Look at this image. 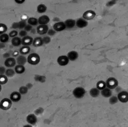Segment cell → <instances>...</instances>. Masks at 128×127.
Segmentation results:
<instances>
[{"mask_svg": "<svg viewBox=\"0 0 128 127\" xmlns=\"http://www.w3.org/2000/svg\"><path fill=\"white\" fill-rule=\"evenodd\" d=\"M30 51V46H23V47H22L20 49L19 52L22 55H26L29 54Z\"/></svg>", "mask_w": 128, "mask_h": 127, "instance_id": "24", "label": "cell"}, {"mask_svg": "<svg viewBox=\"0 0 128 127\" xmlns=\"http://www.w3.org/2000/svg\"><path fill=\"white\" fill-rule=\"evenodd\" d=\"M27 34H28L27 32H26V30H20V31L19 33V36L20 37H22V38H23V37L27 36Z\"/></svg>", "mask_w": 128, "mask_h": 127, "instance_id": "38", "label": "cell"}, {"mask_svg": "<svg viewBox=\"0 0 128 127\" xmlns=\"http://www.w3.org/2000/svg\"><path fill=\"white\" fill-rule=\"evenodd\" d=\"M118 102V97H117V96H111V97H110L109 100V102L110 104L111 105L116 104Z\"/></svg>", "mask_w": 128, "mask_h": 127, "instance_id": "35", "label": "cell"}, {"mask_svg": "<svg viewBox=\"0 0 128 127\" xmlns=\"http://www.w3.org/2000/svg\"><path fill=\"white\" fill-rule=\"evenodd\" d=\"M16 62L18 64V65H24L27 62V58L24 55H19L17 57Z\"/></svg>", "mask_w": 128, "mask_h": 127, "instance_id": "17", "label": "cell"}, {"mask_svg": "<svg viewBox=\"0 0 128 127\" xmlns=\"http://www.w3.org/2000/svg\"><path fill=\"white\" fill-rule=\"evenodd\" d=\"M33 41H34V39L32 37L27 36L22 39V45L26 46H30V45L32 44Z\"/></svg>", "mask_w": 128, "mask_h": 127, "instance_id": "13", "label": "cell"}, {"mask_svg": "<svg viewBox=\"0 0 128 127\" xmlns=\"http://www.w3.org/2000/svg\"><path fill=\"white\" fill-rule=\"evenodd\" d=\"M15 1L18 3L22 4V3H23L24 1H25V0H15Z\"/></svg>", "mask_w": 128, "mask_h": 127, "instance_id": "45", "label": "cell"}, {"mask_svg": "<svg viewBox=\"0 0 128 127\" xmlns=\"http://www.w3.org/2000/svg\"><path fill=\"white\" fill-rule=\"evenodd\" d=\"M12 56L14 57H18L19 56V52L18 51H15L12 53Z\"/></svg>", "mask_w": 128, "mask_h": 127, "instance_id": "44", "label": "cell"}, {"mask_svg": "<svg viewBox=\"0 0 128 127\" xmlns=\"http://www.w3.org/2000/svg\"><path fill=\"white\" fill-rule=\"evenodd\" d=\"M2 85H1L0 84V92H1V90H2Z\"/></svg>", "mask_w": 128, "mask_h": 127, "instance_id": "50", "label": "cell"}, {"mask_svg": "<svg viewBox=\"0 0 128 127\" xmlns=\"http://www.w3.org/2000/svg\"><path fill=\"white\" fill-rule=\"evenodd\" d=\"M66 27L65 24L62 21L56 22L53 25V29L56 32H61L66 29Z\"/></svg>", "mask_w": 128, "mask_h": 127, "instance_id": "6", "label": "cell"}, {"mask_svg": "<svg viewBox=\"0 0 128 127\" xmlns=\"http://www.w3.org/2000/svg\"><path fill=\"white\" fill-rule=\"evenodd\" d=\"M6 70V68L4 66H0V75H4V74H5Z\"/></svg>", "mask_w": 128, "mask_h": 127, "instance_id": "41", "label": "cell"}, {"mask_svg": "<svg viewBox=\"0 0 128 127\" xmlns=\"http://www.w3.org/2000/svg\"><path fill=\"white\" fill-rule=\"evenodd\" d=\"M96 14L95 11L92 10H88L83 14L82 18L85 19L86 20H89L94 19L96 16Z\"/></svg>", "mask_w": 128, "mask_h": 127, "instance_id": "7", "label": "cell"}, {"mask_svg": "<svg viewBox=\"0 0 128 127\" xmlns=\"http://www.w3.org/2000/svg\"><path fill=\"white\" fill-rule=\"evenodd\" d=\"M12 105V101L10 98H4L0 102V109L3 110H8L11 108Z\"/></svg>", "mask_w": 128, "mask_h": 127, "instance_id": "2", "label": "cell"}, {"mask_svg": "<svg viewBox=\"0 0 128 127\" xmlns=\"http://www.w3.org/2000/svg\"><path fill=\"white\" fill-rule=\"evenodd\" d=\"M49 21L50 18L48 15H42L38 19V23L40 25H47Z\"/></svg>", "mask_w": 128, "mask_h": 127, "instance_id": "14", "label": "cell"}, {"mask_svg": "<svg viewBox=\"0 0 128 127\" xmlns=\"http://www.w3.org/2000/svg\"><path fill=\"white\" fill-rule=\"evenodd\" d=\"M26 120H27V122L29 123V124L30 125L35 124L37 121L36 116L34 114H30L28 115L27 117V118H26Z\"/></svg>", "mask_w": 128, "mask_h": 127, "instance_id": "16", "label": "cell"}, {"mask_svg": "<svg viewBox=\"0 0 128 127\" xmlns=\"http://www.w3.org/2000/svg\"><path fill=\"white\" fill-rule=\"evenodd\" d=\"M16 60L14 58H8L6 59L5 61V63H4V64H5V66L8 67H12L15 66L16 65Z\"/></svg>", "mask_w": 128, "mask_h": 127, "instance_id": "12", "label": "cell"}, {"mask_svg": "<svg viewBox=\"0 0 128 127\" xmlns=\"http://www.w3.org/2000/svg\"><path fill=\"white\" fill-rule=\"evenodd\" d=\"M18 34V32L16 30H12V32H10L8 34V36L11 38H14V37H17Z\"/></svg>", "mask_w": 128, "mask_h": 127, "instance_id": "37", "label": "cell"}, {"mask_svg": "<svg viewBox=\"0 0 128 127\" xmlns=\"http://www.w3.org/2000/svg\"><path fill=\"white\" fill-rule=\"evenodd\" d=\"M5 75L7 77H12L14 76L15 74V71L12 68H8L7 70H6L5 71Z\"/></svg>", "mask_w": 128, "mask_h": 127, "instance_id": "29", "label": "cell"}, {"mask_svg": "<svg viewBox=\"0 0 128 127\" xmlns=\"http://www.w3.org/2000/svg\"><path fill=\"white\" fill-rule=\"evenodd\" d=\"M28 91V89L26 86H22L19 89V92L21 94V95H26Z\"/></svg>", "mask_w": 128, "mask_h": 127, "instance_id": "34", "label": "cell"}, {"mask_svg": "<svg viewBox=\"0 0 128 127\" xmlns=\"http://www.w3.org/2000/svg\"><path fill=\"white\" fill-rule=\"evenodd\" d=\"M42 42H43V44H48V43H49L51 42L50 37L48 36L44 37L42 38Z\"/></svg>", "mask_w": 128, "mask_h": 127, "instance_id": "36", "label": "cell"}, {"mask_svg": "<svg viewBox=\"0 0 128 127\" xmlns=\"http://www.w3.org/2000/svg\"><path fill=\"white\" fill-rule=\"evenodd\" d=\"M69 61L70 60L67 58V56L65 55L60 56L57 59V62H58V64L63 66L67 65L69 63Z\"/></svg>", "mask_w": 128, "mask_h": 127, "instance_id": "9", "label": "cell"}, {"mask_svg": "<svg viewBox=\"0 0 128 127\" xmlns=\"http://www.w3.org/2000/svg\"><path fill=\"white\" fill-rule=\"evenodd\" d=\"M8 39H9L8 34L6 33H4L0 35V42H1V43H7L8 41Z\"/></svg>", "mask_w": 128, "mask_h": 127, "instance_id": "28", "label": "cell"}, {"mask_svg": "<svg viewBox=\"0 0 128 127\" xmlns=\"http://www.w3.org/2000/svg\"><path fill=\"white\" fill-rule=\"evenodd\" d=\"M56 31H55L53 29H48V33H47V34L50 36H53L55 34H56Z\"/></svg>", "mask_w": 128, "mask_h": 127, "instance_id": "39", "label": "cell"}, {"mask_svg": "<svg viewBox=\"0 0 128 127\" xmlns=\"http://www.w3.org/2000/svg\"><path fill=\"white\" fill-rule=\"evenodd\" d=\"M32 45L34 47H40L43 45V42H42V38L41 37H37L36 38L34 39L33 41Z\"/></svg>", "mask_w": 128, "mask_h": 127, "instance_id": "19", "label": "cell"}, {"mask_svg": "<svg viewBox=\"0 0 128 127\" xmlns=\"http://www.w3.org/2000/svg\"><path fill=\"white\" fill-rule=\"evenodd\" d=\"M26 87H27V88L29 89H30V88H32V87H33V85L31 84V83H28V84L26 85Z\"/></svg>", "mask_w": 128, "mask_h": 127, "instance_id": "47", "label": "cell"}, {"mask_svg": "<svg viewBox=\"0 0 128 127\" xmlns=\"http://www.w3.org/2000/svg\"><path fill=\"white\" fill-rule=\"evenodd\" d=\"M86 91L82 87H77L73 91V95L76 98H81L85 96Z\"/></svg>", "mask_w": 128, "mask_h": 127, "instance_id": "3", "label": "cell"}, {"mask_svg": "<svg viewBox=\"0 0 128 127\" xmlns=\"http://www.w3.org/2000/svg\"><path fill=\"white\" fill-rule=\"evenodd\" d=\"M27 25V22H26V20H21L19 22H14L12 23V29H24L25 27Z\"/></svg>", "mask_w": 128, "mask_h": 127, "instance_id": "5", "label": "cell"}, {"mask_svg": "<svg viewBox=\"0 0 128 127\" xmlns=\"http://www.w3.org/2000/svg\"><path fill=\"white\" fill-rule=\"evenodd\" d=\"M10 54L8 53V52H6V53L4 54L3 55V58H5V59H8V58H10Z\"/></svg>", "mask_w": 128, "mask_h": 127, "instance_id": "43", "label": "cell"}, {"mask_svg": "<svg viewBox=\"0 0 128 127\" xmlns=\"http://www.w3.org/2000/svg\"><path fill=\"white\" fill-rule=\"evenodd\" d=\"M101 94L104 97H110L112 96V92L110 89L106 87L102 90H101Z\"/></svg>", "mask_w": 128, "mask_h": 127, "instance_id": "21", "label": "cell"}, {"mask_svg": "<svg viewBox=\"0 0 128 127\" xmlns=\"http://www.w3.org/2000/svg\"><path fill=\"white\" fill-rule=\"evenodd\" d=\"M46 10H47V7L44 4H40L37 7V11L40 14L45 12Z\"/></svg>", "mask_w": 128, "mask_h": 127, "instance_id": "27", "label": "cell"}, {"mask_svg": "<svg viewBox=\"0 0 128 127\" xmlns=\"http://www.w3.org/2000/svg\"><path fill=\"white\" fill-rule=\"evenodd\" d=\"M6 46V45L5 43H1V42H0V49H2L4 48H5Z\"/></svg>", "mask_w": 128, "mask_h": 127, "instance_id": "46", "label": "cell"}, {"mask_svg": "<svg viewBox=\"0 0 128 127\" xmlns=\"http://www.w3.org/2000/svg\"><path fill=\"white\" fill-rule=\"evenodd\" d=\"M8 82V78L5 74L4 75H0V84L4 85L5 84Z\"/></svg>", "mask_w": 128, "mask_h": 127, "instance_id": "32", "label": "cell"}, {"mask_svg": "<svg viewBox=\"0 0 128 127\" xmlns=\"http://www.w3.org/2000/svg\"><path fill=\"white\" fill-rule=\"evenodd\" d=\"M23 127H32L30 124H27V125H25Z\"/></svg>", "mask_w": 128, "mask_h": 127, "instance_id": "48", "label": "cell"}, {"mask_svg": "<svg viewBox=\"0 0 128 127\" xmlns=\"http://www.w3.org/2000/svg\"><path fill=\"white\" fill-rule=\"evenodd\" d=\"M7 25L4 23H0V35L5 33V32L7 31Z\"/></svg>", "mask_w": 128, "mask_h": 127, "instance_id": "33", "label": "cell"}, {"mask_svg": "<svg viewBox=\"0 0 128 127\" xmlns=\"http://www.w3.org/2000/svg\"><path fill=\"white\" fill-rule=\"evenodd\" d=\"M36 30H35V29H32V30H31V32H32V33H35V32H36Z\"/></svg>", "mask_w": 128, "mask_h": 127, "instance_id": "49", "label": "cell"}, {"mask_svg": "<svg viewBox=\"0 0 128 127\" xmlns=\"http://www.w3.org/2000/svg\"><path fill=\"white\" fill-rule=\"evenodd\" d=\"M112 1H116V0H112Z\"/></svg>", "mask_w": 128, "mask_h": 127, "instance_id": "51", "label": "cell"}, {"mask_svg": "<svg viewBox=\"0 0 128 127\" xmlns=\"http://www.w3.org/2000/svg\"><path fill=\"white\" fill-rule=\"evenodd\" d=\"M64 24L66 28H72L76 25V21L74 19H69L66 20L64 22Z\"/></svg>", "mask_w": 128, "mask_h": 127, "instance_id": "20", "label": "cell"}, {"mask_svg": "<svg viewBox=\"0 0 128 127\" xmlns=\"http://www.w3.org/2000/svg\"><path fill=\"white\" fill-rule=\"evenodd\" d=\"M14 70L15 71V73L21 74L24 73V71L26 70V68L24 66V65H17L16 66H15Z\"/></svg>", "mask_w": 128, "mask_h": 127, "instance_id": "23", "label": "cell"}, {"mask_svg": "<svg viewBox=\"0 0 128 127\" xmlns=\"http://www.w3.org/2000/svg\"><path fill=\"white\" fill-rule=\"evenodd\" d=\"M34 80L37 81V82L44 83V82H45L46 77L45 76H43V75H36L34 76Z\"/></svg>", "mask_w": 128, "mask_h": 127, "instance_id": "31", "label": "cell"}, {"mask_svg": "<svg viewBox=\"0 0 128 127\" xmlns=\"http://www.w3.org/2000/svg\"><path fill=\"white\" fill-rule=\"evenodd\" d=\"M22 98V95L19 92H13L10 96V99L12 102H18Z\"/></svg>", "mask_w": 128, "mask_h": 127, "instance_id": "10", "label": "cell"}, {"mask_svg": "<svg viewBox=\"0 0 128 127\" xmlns=\"http://www.w3.org/2000/svg\"><path fill=\"white\" fill-rule=\"evenodd\" d=\"M24 29V30H26V32H28L31 31V30L33 29V28H32V26H31L30 25L27 24Z\"/></svg>", "mask_w": 128, "mask_h": 127, "instance_id": "40", "label": "cell"}, {"mask_svg": "<svg viewBox=\"0 0 128 127\" xmlns=\"http://www.w3.org/2000/svg\"><path fill=\"white\" fill-rule=\"evenodd\" d=\"M90 96L92 97H97L100 94V91L97 88H92L89 91Z\"/></svg>", "mask_w": 128, "mask_h": 127, "instance_id": "25", "label": "cell"}, {"mask_svg": "<svg viewBox=\"0 0 128 127\" xmlns=\"http://www.w3.org/2000/svg\"><path fill=\"white\" fill-rule=\"evenodd\" d=\"M12 43L14 46L18 47L22 45V39L19 37H14L12 40Z\"/></svg>", "mask_w": 128, "mask_h": 127, "instance_id": "22", "label": "cell"}, {"mask_svg": "<svg viewBox=\"0 0 128 127\" xmlns=\"http://www.w3.org/2000/svg\"><path fill=\"white\" fill-rule=\"evenodd\" d=\"M67 58L70 61H75L76 59H78V52L75 51H71L69 52L67 54Z\"/></svg>", "mask_w": 128, "mask_h": 127, "instance_id": "18", "label": "cell"}, {"mask_svg": "<svg viewBox=\"0 0 128 127\" xmlns=\"http://www.w3.org/2000/svg\"><path fill=\"white\" fill-rule=\"evenodd\" d=\"M27 62L30 65H37L40 61V57L36 53H32L30 54L27 58Z\"/></svg>", "mask_w": 128, "mask_h": 127, "instance_id": "1", "label": "cell"}, {"mask_svg": "<svg viewBox=\"0 0 128 127\" xmlns=\"http://www.w3.org/2000/svg\"><path fill=\"white\" fill-rule=\"evenodd\" d=\"M48 25H40L37 27L36 32L40 35L45 34L48 33Z\"/></svg>", "mask_w": 128, "mask_h": 127, "instance_id": "11", "label": "cell"}, {"mask_svg": "<svg viewBox=\"0 0 128 127\" xmlns=\"http://www.w3.org/2000/svg\"><path fill=\"white\" fill-rule=\"evenodd\" d=\"M27 22L28 23V24L30 25L31 26H36L38 24V19L35 18V17H30L29 19H28Z\"/></svg>", "mask_w": 128, "mask_h": 127, "instance_id": "26", "label": "cell"}, {"mask_svg": "<svg viewBox=\"0 0 128 127\" xmlns=\"http://www.w3.org/2000/svg\"><path fill=\"white\" fill-rule=\"evenodd\" d=\"M76 25L78 28H83L87 27L88 25V22L87 20H86L84 18H79L76 21Z\"/></svg>", "mask_w": 128, "mask_h": 127, "instance_id": "15", "label": "cell"}, {"mask_svg": "<svg viewBox=\"0 0 128 127\" xmlns=\"http://www.w3.org/2000/svg\"><path fill=\"white\" fill-rule=\"evenodd\" d=\"M118 101H120V102L125 103L127 102L128 101V94L126 91H122L118 94Z\"/></svg>", "mask_w": 128, "mask_h": 127, "instance_id": "8", "label": "cell"}, {"mask_svg": "<svg viewBox=\"0 0 128 127\" xmlns=\"http://www.w3.org/2000/svg\"><path fill=\"white\" fill-rule=\"evenodd\" d=\"M106 87V82L103 80H100L96 84V88H98L99 91L102 90L104 88Z\"/></svg>", "mask_w": 128, "mask_h": 127, "instance_id": "30", "label": "cell"}, {"mask_svg": "<svg viewBox=\"0 0 128 127\" xmlns=\"http://www.w3.org/2000/svg\"><path fill=\"white\" fill-rule=\"evenodd\" d=\"M43 111H44V109L39 108L35 110V113H36V115H40V114H41L43 113Z\"/></svg>", "mask_w": 128, "mask_h": 127, "instance_id": "42", "label": "cell"}, {"mask_svg": "<svg viewBox=\"0 0 128 127\" xmlns=\"http://www.w3.org/2000/svg\"><path fill=\"white\" fill-rule=\"evenodd\" d=\"M106 87L110 89L115 88L118 86V81L114 78H110L106 82Z\"/></svg>", "mask_w": 128, "mask_h": 127, "instance_id": "4", "label": "cell"}]
</instances>
